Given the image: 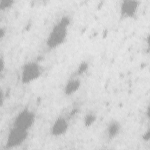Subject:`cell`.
I'll use <instances>...</instances> for the list:
<instances>
[{
    "mask_svg": "<svg viewBox=\"0 0 150 150\" xmlns=\"http://www.w3.org/2000/svg\"><path fill=\"white\" fill-rule=\"evenodd\" d=\"M143 137H144L145 141H149V129L145 132V133L143 135Z\"/></svg>",
    "mask_w": 150,
    "mask_h": 150,
    "instance_id": "obj_12",
    "label": "cell"
},
{
    "mask_svg": "<svg viewBox=\"0 0 150 150\" xmlns=\"http://www.w3.org/2000/svg\"><path fill=\"white\" fill-rule=\"evenodd\" d=\"M36 121V114L30 109L25 108L20 111L14 118L13 125L21 129L29 131Z\"/></svg>",
    "mask_w": 150,
    "mask_h": 150,
    "instance_id": "obj_3",
    "label": "cell"
},
{
    "mask_svg": "<svg viewBox=\"0 0 150 150\" xmlns=\"http://www.w3.org/2000/svg\"><path fill=\"white\" fill-rule=\"evenodd\" d=\"M43 73L42 65L36 61H28L22 67L20 79L24 84H30L39 79Z\"/></svg>",
    "mask_w": 150,
    "mask_h": 150,
    "instance_id": "obj_2",
    "label": "cell"
},
{
    "mask_svg": "<svg viewBox=\"0 0 150 150\" xmlns=\"http://www.w3.org/2000/svg\"><path fill=\"white\" fill-rule=\"evenodd\" d=\"M87 68V64H86V63H83L82 64H81L79 66V69H78V73L80 74V73H83L84 71H86V70Z\"/></svg>",
    "mask_w": 150,
    "mask_h": 150,
    "instance_id": "obj_11",
    "label": "cell"
},
{
    "mask_svg": "<svg viewBox=\"0 0 150 150\" xmlns=\"http://www.w3.org/2000/svg\"><path fill=\"white\" fill-rule=\"evenodd\" d=\"M121 125L117 120H112L110 121L105 129V134L107 138L110 139H113L116 138L120 133Z\"/></svg>",
    "mask_w": 150,
    "mask_h": 150,
    "instance_id": "obj_7",
    "label": "cell"
},
{
    "mask_svg": "<svg viewBox=\"0 0 150 150\" xmlns=\"http://www.w3.org/2000/svg\"><path fill=\"white\" fill-rule=\"evenodd\" d=\"M140 2L137 0H124L120 5V14L124 19L134 18L138 13Z\"/></svg>",
    "mask_w": 150,
    "mask_h": 150,
    "instance_id": "obj_5",
    "label": "cell"
},
{
    "mask_svg": "<svg viewBox=\"0 0 150 150\" xmlns=\"http://www.w3.org/2000/svg\"><path fill=\"white\" fill-rule=\"evenodd\" d=\"M70 23V18L67 16H64L54 25L46 41V46L49 49H56L66 42Z\"/></svg>",
    "mask_w": 150,
    "mask_h": 150,
    "instance_id": "obj_1",
    "label": "cell"
},
{
    "mask_svg": "<svg viewBox=\"0 0 150 150\" xmlns=\"http://www.w3.org/2000/svg\"><path fill=\"white\" fill-rule=\"evenodd\" d=\"M14 3L12 0H1L0 1V8L2 10H4L11 6Z\"/></svg>",
    "mask_w": 150,
    "mask_h": 150,
    "instance_id": "obj_10",
    "label": "cell"
},
{
    "mask_svg": "<svg viewBox=\"0 0 150 150\" xmlns=\"http://www.w3.org/2000/svg\"><path fill=\"white\" fill-rule=\"evenodd\" d=\"M29 131L12 126L8 132L5 142V148L12 149L22 145L27 139Z\"/></svg>",
    "mask_w": 150,
    "mask_h": 150,
    "instance_id": "obj_4",
    "label": "cell"
},
{
    "mask_svg": "<svg viewBox=\"0 0 150 150\" xmlns=\"http://www.w3.org/2000/svg\"><path fill=\"white\" fill-rule=\"evenodd\" d=\"M69 128V122L67 118L63 116L57 117L52 123L50 132L54 137H59L64 135Z\"/></svg>",
    "mask_w": 150,
    "mask_h": 150,
    "instance_id": "obj_6",
    "label": "cell"
},
{
    "mask_svg": "<svg viewBox=\"0 0 150 150\" xmlns=\"http://www.w3.org/2000/svg\"><path fill=\"white\" fill-rule=\"evenodd\" d=\"M81 84V80L78 78H72L69 80L64 87V93L66 96L74 94L79 90Z\"/></svg>",
    "mask_w": 150,
    "mask_h": 150,
    "instance_id": "obj_8",
    "label": "cell"
},
{
    "mask_svg": "<svg viewBox=\"0 0 150 150\" xmlns=\"http://www.w3.org/2000/svg\"><path fill=\"white\" fill-rule=\"evenodd\" d=\"M96 116L93 114H88L84 118V122L86 127H90L96 121Z\"/></svg>",
    "mask_w": 150,
    "mask_h": 150,
    "instance_id": "obj_9",
    "label": "cell"
}]
</instances>
